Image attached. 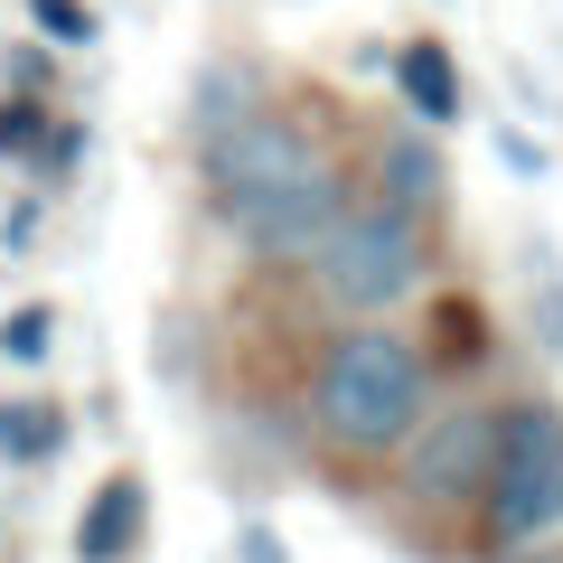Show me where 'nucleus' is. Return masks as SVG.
I'll return each mask as SVG.
<instances>
[{
	"mask_svg": "<svg viewBox=\"0 0 563 563\" xmlns=\"http://www.w3.org/2000/svg\"><path fill=\"white\" fill-rule=\"evenodd\" d=\"M198 161H207L217 217L235 225L254 254H273V263H310L320 235L339 225V169L310 151L301 122L263 113V103L244 122H225V132H207Z\"/></svg>",
	"mask_w": 563,
	"mask_h": 563,
	"instance_id": "nucleus-1",
	"label": "nucleus"
},
{
	"mask_svg": "<svg viewBox=\"0 0 563 563\" xmlns=\"http://www.w3.org/2000/svg\"><path fill=\"white\" fill-rule=\"evenodd\" d=\"M320 432L339 451H395L422 422V357L395 329H347L320 357Z\"/></svg>",
	"mask_w": 563,
	"mask_h": 563,
	"instance_id": "nucleus-2",
	"label": "nucleus"
},
{
	"mask_svg": "<svg viewBox=\"0 0 563 563\" xmlns=\"http://www.w3.org/2000/svg\"><path fill=\"white\" fill-rule=\"evenodd\" d=\"M320 291L339 310H395L404 291L422 282V225L404 207H339V225L320 235Z\"/></svg>",
	"mask_w": 563,
	"mask_h": 563,
	"instance_id": "nucleus-3",
	"label": "nucleus"
},
{
	"mask_svg": "<svg viewBox=\"0 0 563 563\" xmlns=\"http://www.w3.org/2000/svg\"><path fill=\"white\" fill-rule=\"evenodd\" d=\"M488 526H498V544H536V536L563 526V413H554V404H517V413H498Z\"/></svg>",
	"mask_w": 563,
	"mask_h": 563,
	"instance_id": "nucleus-4",
	"label": "nucleus"
},
{
	"mask_svg": "<svg viewBox=\"0 0 563 563\" xmlns=\"http://www.w3.org/2000/svg\"><path fill=\"white\" fill-rule=\"evenodd\" d=\"M498 470V413H442L413 451V488L422 498H479Z\"/></svg>",
	"mask_w": 563,
	"mask_h": 563,
	"instance_id": "nucleus-5",
	"label": "nucleus"
},
{
	"mask_svg": "<svg viewBox=\"0 0 563 563\" xmlns=\"http://www.w3.org/2000/svg\"><path fill=\"white\" fill-rule=\"evenodd\" d=\"M141 526H151V488H141L132 470H113V479L85 498V517H76V563H122L141 544Z\"/></svg>",
	"mask_w": 563,
	"mask_h": 563,
	"instance_id": "nucleus-6",
	"label": "nucleus"
},
{
	"mask_svg": "<svg viewBox=\"0 0 563 563\" xmlns=\"http://www.w3.org/2000/svg\"><path fill=\"white\" fill-rule=\"evenodd\" d=\"M395 85H404V103H413L422 122H461V76H451V57L432 38L395 47Z\"/></svg>",
	"mask_w": 563,
	"mask_h": 563,
	"instance_id": "nucleus-7",
	"label": "nucleus"
},
{
	"mask_svg": "<svg viewBox=\"0 0 563 563\" xmlns=\"http://www.w3.org/2000/svg\"><path fill=\"white\" fill-rule=\"evenodd\" d=\"M376 179H385V207H404V217H422V207L442 198V161H432V141H413V132L385 141Z\"/></svg>",
	"mask_w": 563,
	"mask_h": 563,
	"instance_id": "nucleus-8",
	"label": "nucleus"
},
{
	"mask_svg": "<svg viewBox=\"0 0 563 563\" xmlns=\"http://www.w3.org/2000/svg\"><path fill=\"white\" fill-rule=\"evenodd\" d=\"M66 451V413L57 404H0V461H57Z\"/></svg>",
	"mask_w": 563,
	"mask_h": 563,
	"instance_id": "nucleus-9",
	"label": "nucleus"
},
{
	"mask_svg": "<svg viewBox=\"0 0 563 563\" xmlns=\"http://www.w3.org/2000/svg\"><path fill=\"white\" fill-rule=\"evenodd\" d=\"M188 113H198V141H207V132H225V122H244V113H254V76H244V66H207Z\"/></svg>",
	"mask_w": 563,
	"mask_h": 563,
	"instance_id": "nucleus-10",
	"label": "nucleus"
},
{
	"mask_svg": "<svg viewBox=\"0 0 563 563\" xmlns=\"http://www.w3.org/2000/svg\"><path fill=\"white\" fill-rule=\"evenodd\" d=\"M0 357H10V366H47V357H57V310L20 301L10 320H0Z\"/></svg>",
	"mask_w": 563,
	"mask_h": 563,
	"instance_id": "nucleus-11",
	"label": "nucleus"
},
{
	"mask_svg": "<svg viewBox=\"0 0 563 563\" xmlns=\"http://www.w3.org/2000/svg\"><path fill=\"white\" fill-rule=\"evenodd\" d=\"M38 141H47V103L38 95H10V103H0V161H29Z\"/></svg>",
	"mask_w": 563,
	"mask_h": 563,
	"instance_id": "nucleus-12",
	"label": "nucleus"
},
{
	"mask_svg": "<svg viewBox=\"0 0 563 563\" xmlns=\"http://www.w3.org/2000/svg\"><path fill=\"white\" fill-rule=\"evenodd\" d=\"M29 20L57 47H95V10H85V0H29Z\"/></svg>",
	"mask_w": 563,
	"mask_h": 563,
	"instance_id": "nucleus-13",
	"label": "nucleus"
},
{
	"mask_svg": "<svg viewBox=\"0 0 563 563\" xmlns=\"http://www.w3.org/2000/svg\"><path fill=\"white\" fill-rule=\"evenodd\" d=\"M498 161L517 169V179H544V151H536V141H526V132H498Z\"/></svg>",
	"mask_w": 563,
	"mask_h": 563,
	"instance_id": "nucleus-14",
	"label": "nucleus"
},
{
	"mask_svg": "<svg viewBox=\"0 0 563 563\" xmlns=\"http://www.w3.org/2000/svg\"><path fill=\"white\" fill-rule=\"evenodd\" d=\"M235 554H244V563H291V554H282V536H273V526H244V536H235Z\"/></svg>",
	"mask_w": 563,
	"mask_h": 563,
	"instance_id": "nucleus-15",
	"label": "nucleus"
},
{
	"mask_svg": "<svg viewBox=\"0 0 563 563\" xmlns=\"http://www.w3.org/2000/svg\"><path fill=\"white\" fill-rule=\"evenodd\" d=\"M47 76H57V66H47V57H38V47H20V57H10V85H20V95H38V85H47Z\"/></svg>",
	"mask_w": 563,
	"mask_h": 563,
	"instance_id": "nucleus-16",
	"label": "nucleus"
},
{
	"mask_svg": "<svg viewBox=\"0 0 563 563\" xmlns=\"http://www.w3.org/2000/svg\"><path fill=\"white\" fill-rule=\"evenodd\" d=\"M554 563H563V554H554Z\"/></svg>",
	"mask_w": 563,
	"mask_h": 563,
	"instance_id": "nucleus-17",
	"label": "nucleus"
}]
</instances>
